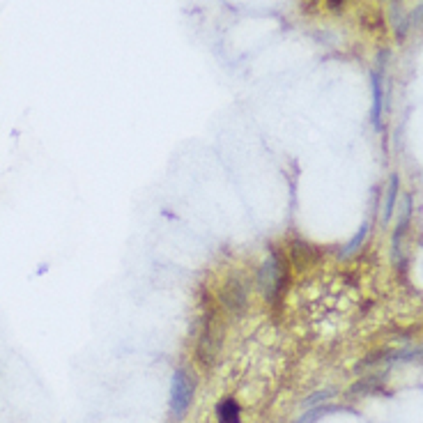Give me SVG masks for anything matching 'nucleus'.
<instances>
[{
    "mask_svg": "<svg viewBox=\"0 0 423 423\" xmlns=\"http://www.w3.org/2000/svg\"><path fill=\"white\" fill-rule=\"evenodd\" d=\"M382 67L373 74V122L377 129H382V106H384V90H382Z\"/></svg>",
    "mask_w": 423,
    "mask_h": 423,
    "instance_id": "423d86ee",
    "label": "nucleus"
},
{
    "mask_svg": "<svg viewBox=\"0 0 423 423\" xmlns=\"http://www.w3.org/2000/svg\"><path fill=\"white\" fill-rule=\"evenodd\" d=\"M216 421L218 423H241V410L235 398H223L216 405Z\"/></svg>",
    "mask_w": 423,
    "mask_h": 423,
    "instance_id": "0eeeda50",
    "label": "nucleus"
},
{
    "mask_svg": "<svg viewBox=\"0 0 423 423\" xmlns=\"http://www.w3.org/2000/svg\"><path fill=\"white\" fill-rule=\"evenodd\" d=\"M193 391H195V384L193 380L189 377L186 370H175L173 373V380H170V410H173V417L182 419L186 410L191 407L193 403Z\"/></svg>",
    "mask_w": 423,
    "mask_h": 423,
    "instance_id": "f03ea898",
    "label": "nucleus"
},
{
    "mask_svg": "<svg viewBox=\"0 0 423 423\" xmlns=\"http://www.w3.org/2000/svg\"><path fill=\"white\" fill-rule=\"evenodd\" d=\"M246 299H248V292H246V285L239 281V278L232 276L228 283H225V288L221 292V301L223 306L228 308L230 313L239 315L241 311L246 308Z\"/></svg>",
    "mask_w": 423,
    "mask_h": 423,
    "instance_id": "7ed1b4c3",
    "label": "nucleus"
},
{
    "mask_svg": "<svg viewBox=\"0 0 423 423\" xmlns=\"http://www.w3.org/2000/svg\"><path fill=\"white\" fill-rule=\"evenodd\" d=\"M366 232H368V225H364V228H361V230L357 232V235H354V237H352V241H350V244H347V246H345V251L341 253V255H343V258H350V255H352V253H357V248L361 246V241H364V237H366Z\"/></svg>",
    "mask_w": 423,
    "mask_h": 423,
    "instance_id": "1a4fd4ad",
    "label": "nucleus"
},
{
    "mask_svg": "<svg viewBox=\"0 0 423 423\" xmlns=\"http://www.w3.org/2000/svg\"><path fill=\"white\" fill-rule=\"evenodd\" d=\"M410 214H412V198L405 195L403 198V207H400V216H398V225H396V235H394V260H398V264H403V235L407 230V223H410Z\"/></svg>",
    "mask_w": 423,
    "mask_h": 423,
    "instance_id": "39448f33",
    "label": "nucleus"
},
{
    "mask_svg": "<svg viewBox=\"0 0 423 423\" xmlns=\"http://www.w3.org/2000/svg\"><path fill=\"white\" fill-rule=\"evenodd\" d=\"M396 193H398V175L391 177L389 189H387V202H384V221H389L391 214H394V205H396Z\"/></svg>",
    "mask_w": 423,
    "mask_h": 423,
    "instance_id": "6e6552de",
    "label": "nucleus"
},
{
    "mask_svg": "<svg viewBox=\"0 0 423 423\" xmlns=\"http://www.w3.org/2000/svg\"><path fill=\"white\" fill-rule=\"evenodd\" d=\"M285 281H288V276H285L281 260H278L276 255H269L258 271V285L269 304H278V301H281L285 292Z\"/></svg>",
    "mask_w": 423,
    "mask_h": 423,
    "instance_id": "f257e3e1",
    "label": "nucleus"
},
{
    "mask_svg": "<svg viewBox=\"0 0 423 423\" xmlns=\"http://www.w3.org/2000/svg\"><path fill=\"white\" fill-rule=\"evenodd\" d=\"M216 324L214 322H205V329H202L200 334V341H198V357L202 364H212L218 352V338H221V334L218 331H214Z\"/></svg>",
    "mask_w": 423,
    "mask_h": 423,
    "instance_id": "20e7f679",
    "label": "nucleus"
}]
</instances>
